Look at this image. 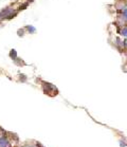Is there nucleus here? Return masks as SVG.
Listing matches in <instances>:
<instances>
[{
    "instance_id": "obj_1",
    "label": "nucleus",
    "mask_w": 127,
    "mask_h": 147,
    "mask_svg": "<svg viewBox=\"0 0 127 147\" xmlns=\"http://www.w3.org/2000/svg\"><path fill=\"white\" fill-rule=\"evenodd\" d=\"M12 146V142L9 139L7 136L1 134L0 136V147H11Z\"/></svg>"
},
{
    "instance_id": "obj_5",
    "label": "nucleus",
    "mask_w": 127,
    "mask_h": 147,
    "mask_svg": "<svg viewBox=\"0 0 127 147\" xmlns=\"http://www.w3.org/2000/svg\"><path fill=\"white\" fill-rule=\"evenodd\" d=\"M11 147H12V146H11Z\"/></svg>"
},
{
    "instance_id": "obj_2",
    "label": "nucleus",
    "mask_w": 127,
    "mask_h": 147,
    "mask_svg": "<svg viewBox=\"0 0 127 147\" xmlns=\"http://www.w3.org/2000/svg\"><path fill=\"white\" fill-rule=\"evenodd\" d=\"M121 35L123 37H127V27H124L122 30H121Z\"/></svg>"
},
{
    "instance_id": "obj_4",
    "label": "nucleus",
    "mask_w": 127,
    "mask_h": 147,
    "mask_svg": "<svg viewBox=\"0 0 127 147\" xmlns=\"http://www.w3.org/2000/svg\"><path fill=\"white\" fill-rule=\"evenodd\" d=\"M18 147H30V146H27V145H21V146H18Z\"/></svg>"
},
{
    "instance_id": "obj_3",
    "label": "nucleus",
    "mask_w": 127,
    "mask_h": 147,
    "mask_svg": "<svg viewBox=\"0 0 127 147\" xmlns=\"http://www.w3.org/2000/svg\"><path fill=\"white\" fill-rule=\"evenodd\" d=\"M122 14H123V18L127 21V7L126 9H124L123 12H122Z\"/></svg>"
}]
</instances>
